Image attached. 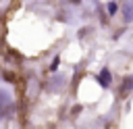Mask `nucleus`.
<instances>
[{
  "label": "nucleus",
  "mask_w": 133,
  "mask_h": 129,
  "mask_svg": "<svg viewBox=\"0 0 133 129\" xmlns=\"http://www.w3.org/2000/svg\"><path fill=\"white\" fill-rule=\"evenodd\" d=\"M98 81H100V85H102V87H108V85H110V73H108L106 69H104V71H100Z\"/></svg>",
  "instance_id": "f257e3e1"
},
{
  "label": "nucleus",
  "mask_w": 133,
  "mask_h": 129,
  "mask_svg": "<svg viewBox=\"0 0 133 129\" xmlns=\"http://www.w3.org/2000/svg\"><path fill=\"white\" fill-rule=\"evenodd\" d=\"M129 85H131V87H133V79H131V81H129Z\"/></svg>",
  "instance_id": "20e7f679"
},
{
  "label": "nucleus",
  "mask_w": 133,
  "mask_h": 129,
  "mask_svg": "<svg viewBox=\"0 0 133 129\" xmlns=\"http://www.w3.org/2000/svg\"><path fill=\"white\" fill-rule=\"evenodd\" d=\"M108 12H110V15L116 12V2H108Z\"/></svg>",
  "instance_id": "7ed1b4c3"
},
{
  "label": "nucleus",
  "mask_w": 133,
  "mask_h": 129,
  "mask_svg": "<svg viewBox=\"0 0 133 129\" xmlns=\"http://www.w3.org/2000/svg\"><path fill=\"white\" fill-rule=\"evenodd\" d=\"M123 10H125V21H133V2H131V0L125 2Z\"/></svg>",
  "instance_id": "f03ea898"
}]
</instances>
